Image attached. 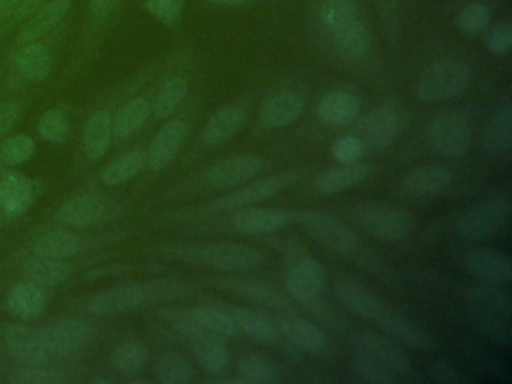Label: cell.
<instances>
[{"instance_id":"36","label":"cell","mask_w":512,"mask_h":384,"mask_svg":"<svg viewBox=\"0 0 512 384\" xmlns=\"http://www.w3.org/2000/svg\"><path fill=\"white\" fill-rule=\"evenodd\" d=\"M34 201L31 180L20 174H8L0 179V207L10 215H22Z\"/></svg>"},{"instance_id":"14","label":"cell","mask_w":512,"mask_h":384,"mask_svg":"<svg viewBox=\"0 0 512 384\" xmlns=\"http://www.w3.org/2000/svg\"><path fill=\"white\" fill-rule=\"evenodd\" d=\"M401 129V116L397 108L380 105L362 117L355 128V137L365 150H382L392 143Z\"/></svg>"},{"instance_id":"12","label":"cell","mask_w":512,"mask_h":384,"mask_svg":"<svg viewBox=\"0 0 512 384\" xmlns=\"http://www.w3.org/2000/svg\"><path fill=\"white\" fill-rule=\"evenodd\" d=\"M284 287L287 293L302 305L322 299L326 285V270L320 261L310 255L293 254L284 270Z\"/></svg>"},{"instance_id":"54","label":"cell","mask_w":512,"mask_h":384,"mask_svg":"<svg viewBox=\"0 0 512 384\" xmlns=\"http://www.w3.org/2000/svg\"><path fill=\"white\" fill-rule=\"evenodd\" d=\"M428 374L434 383L463 384L467 383L466 375L448 360L434 359L428 363Z\"/></svg>"},{"instance_id":"27","label":"cell","mask_w":512,"mask_h":384,"mask_svg":"<svg viewBox=\"0 0 512 384\" xmlns=\"http://www.w3.org/2000/svg\"><path fill=\"white\" fill-rule=\"evenodd\" d=\"M452 173L440 165H427L409 171L401 180V189L410 197H431L445 191L452 183Z\"/></svg>"},{"instance_id":"46","label":"cell","mask_w":512,"mask_h":384,"mask_svg":"<svg viewBox=\"0 0 512 384\" xmlns=\"http://www.w3.org/2000/svg\"><path fill=\"white\" fill-rule=\"evenodd\" d=\"M320 20L331 33L358 20L355 3L352 0H325L320 6Z\"/></svg>"},{"instance_id":"43","label":"cell","mask_w":512,"mask_h":384,"mask_svg":"<svg viewBox=\"0 0 512 384\" xmlns=\"http://www.w3.org/2000/svg\"><path fill=\"white\" fill-rule=\"evenodd\" d=\"M188 92V83L182 77H172L160 87L152 111L158 120H166L178 110Z\"/></svg>"},{"instance_id":"51","label":"cell","mask_w":512,"mask_h":384,"mask_svg":"<svg viewBox=\"0 0 512 384\" xmlns=\"http://www.w3.org/2000/svg\"><path fill=\"white\" fill-rule=\"evenodd\" d=\"M491 11L488 6L482 5V3H473V5L467 6L461 14L458 15L457 23L464 32L470 33V35H476V33L482 32L485 27L490 24Z\"/></svg>"},{"instance_id":"15","label":"cell","mask_w":512,"mask_h":384,"mask_svg":"<svg viewBox=\"0 0 512 384\" xmlns=\"http://www.w3.org/2000/svg\"><path fill=\"white\" fill-rule=\"evenodd\" d=\"M5 347L16 362L23 366L49 365L50 354L40 329L28 324H10L4 333Z\"/></svg>"},{"instance_id":"60","label":"cell","mask_w":512,"mask_h":384,"mask_svg":"<svg viewBox=\"0 0 512 384\" xmlns=\"http://www.w3.org/2000/svg\"><path fill=\"white\" fill-rule=\"evenodd\" d=\"M209 2L221 6H244L253 2V0H209Z\"/></svg>"},{"instance_id":"53","label":"cell","mask_w":512,"mask_h":384,"mask_svg":"<svg viewBox=\"0 0 512 384\" xmlns=\"http://www.w3.org/2000/svg\"><path fill=\"white\" fill-rule=\"evenodd\" d=\"M364 153L361 141L355 135H343L332 144L331 155L338 164H353L358 162Z\"/></svg>"},{"instance_id":"47","label":"cell","mask_w":512,"mask_h":384,"mask_svg":"<svg viewBox=\"0 0 512 384\" xmlns=\"http://www.w3.org/2000/svg\"><path fill=\"white\" fill-rule=\"evenodd\" d=\"M238 377L244 384L269 383L274 380L275 368L266 357L259 354H248L238 362Z\"/></svg>"},{"instance_id":"2","label":"cell","mask_w":512,"mask_h":384,"mask_svg":"<svg viewBox=\"0 0 512 384\" xmlns=\"http://www.w3.org/2000/svg\"><path fill=\"white\" fill-rule=\"evenodd\" d=\"M160 254L196 266L212 267L221 272L241 273L259 269L262 252L253 246L238 242L203 243V245L160 246Z\"/></svg>"},{"instance_id":"34","label":"cell","mask_w":512,"mask_h":384,"mask_svg":"<svg viewBox=\"0 0 512 384\" xmlns=\"http://www.w3.org/2000/svg\"><path fill=\"white\" fill-rule=\"evenodd\" d=\"M85 242L79 234L65 228L52 230L38 237L34 243V252L37 257L65 258L74 257L82 252Z\"/></svg>"},{"instance_id":"4","label":"cell","mask_w":512,"mask_h":384,"mask_svg":"<svg viewBox=\"0 0 512 384\" xmlns=\"http://www.w3.org/2000/svg\"><path fill=\"white\" fill-rule=\"evenodd\" d=\"M184 290V284L175 279L133 282L94 294L89 299L88 309L98 317H110L142 308L149 303L175 299Z\"/></svg>"},{"instance_id":"24","label":"cell","mask_w":512,"mask_h":384,"mask_svg":"<svg viewBox=\"0 0 512 384\" xmlns=\"http://www.w3.org/2000/svg\"><path fill=\"white\" fill-rule=\"evenodd\" d=\"M335 297L346 311L371 323H376L377 317L386 306L385 300L356 282H338L335 285Z\"/></svg>"},{"instance_id":"13","label":"cell","mask_w":512,"mask_h":384,"mask_svg":"<svg viewBox=\"0 0 512 384\" xmlns=\"http://www.w3.org/2000/svg\"><path fill=\"white\" fill-rule=\"evenodd\" d=\"M50 359H65L83 350L92 338V327L79 317H67L40 327Z\"/></svg>"},{"instance_id":"23","label":"cell","mask_w":512,"mask_h":384,"mask_svg":"<svg viewBox=\"0 0 512 384\" xmlns=\"http://www.w3.org/2000/svg\"><path fill=\"white\" fill-rule=\"evenodd\" d=\"M106 212V201L97 194L83 192L62 204L55 219L64 227L88 228L97 224Z\"/></svg>"},{"instance_id":"56","label":"cell","mask_w":512,"mask_h":384,"mask_svg":"<svg viewBox=\"0 0 512 384\" xmlns=\"http://www.w3.org/2000/svg\"><path fill=\"white\" fill-rule=\"evenodd\" d=\"M22 114V107L16 101L0 102V140L14 128Z\"/></svg>"},{"instance_id":"42","label":"cell","mask_w":512,"mask_h":384,"mask_svg":"<svg viewBox=\"0 0 512 384\" xmlns=\"http://www.w3.org/2000/svg\"><path fill=\"white\" fill-rule=\"evenodd\" d=\"M149 359V350L143 342L127 341L113 350L110 362L118 374L133 377L142 371Z\"/></svg>"},{"instance_id":"59","label":"cell","mask_w":512,"mask_h":384,"mask_svg":"<svg viewBox=\"0 0 512 384\" xmlns=\"http://www.w3.org/2000/svg\"><path fill=\"white\" fill-rule=\"evenodd\" d=\"M19 3L20 0H0V24L8 23L11 20Z\"/></svg>"},{"instance_id":"8","label":"cell","mask_w":512,"mask_h":384,"mask_svg":"<svg viewBox=\"0 0 512 384\" xmlns=\"http://www.w3.org/2000/svg\"><path fill=\"white\" fill-rule=\"evenodd\" d=\"M470 71L458 60H437L419 77L416 95L422 102L448 101L463 92L469 83Z\"/></svg>"},{"instance_id":"49","label":"cell","mask_w":512,"mask_h":384,"mask_svg":"<svg viewBox=\"0 0 512 384\" xmlns=\"http://www.w3.org/2000/svg\"><path fill=\"white\" fill-rule=\"evenodd\" d=\"M35 155V141L26 134H17L0 144V159L10 167L26 164Z\"/></svg>"},{"instance_id":"41","label":"cell","mask_w":512,"mask_h":384,"mask_svg":"<svg viewBox=\"0 0 512 384\" xmlns=\"http://www.w3.org/2000/svg\"><path fill=\"white\" fill-rule=\"evenodd\" d=\"M151 110L152 105L143 96L131 99L113 119V134L119 138H128L136 134L148 122Z\"/></svg>"},{"instance_id":"16","label":"cell","mask_w":512,"mask_h":384,"mask_svg":"<svg viewBox=\"0 0 512 384\" xmlns=\"http://www.w3.org/2000/svg\"><path fill=\"white\" fill-rule=\"evenodd\" d=\"M221 290L229 291L235 296L244 297L248 302L266 309V311L275 312L280 315L296 314L293 303L280 291L275 290L272 285L254 279L230 278L220 282Z\"/></svg>"},{"instance_id":"55","label":"cell","mask_w":512,"mask_h":384,"mask_svg":"<svg viewBox=\"0 0 512 384\" xmlns=\"http://www.w3.org/2000/svg\"><path fill=\"white\" fill-rule=\"evenodd\" d=\"M485 45L491 53L505 56L512 47V27L508 23H500L491 27L485 36Z\"/></svg>"},{"instance_id":"20","label":"cell","mask_w":512,"mask_h":384,"mask_svg":"<svg viewBox=\"0 0 512 384\" xmlns=\"http://www.w3.org/2000/svg\"><path fill=\"white\" fill-rule=\"evenodd\" d=\"M187 131V123L182 119L169 120L161 126L146 152L149 170L160 173L175 161L184 146Z\"/></svg>"},{"instance_id":"3","label":"cell","mask_w":512,"mask_h":384,"mask_svg":"<svg viewBox=\"0 0 512 384\" xmlns=\"http://www.w3.org/2000/svg\"><path fill=\"white\" fill-rule=\"evenodd\" d=\"M463 300L469 308L470 323L497 344H511V297L500 285H466Z\"/></svg>"},{"instance_id":"37","label":"cell","mask_w":512,"mask_h":384,"mask_svg":"<svg viewBox=\"0 0 512 384\" xmlns=\"http://www.w3.org/2000/svg\"><path fill=\"white\" fill-rule=\"evenodd\" d=\"M482 147L493 155L508 153L512 147V110L511 104L503 105L485 125L482 132Z\"/></svg>"},{"instance_id":"19","label":"cell","mask_w":512,"mask_h":384,"mask_svg":"<svg viewBox=\"0 0 512 384\" xmlns=\"http://www.w3.org/2000/svg\"><path fill=\"white\" fill-rule=\"evenodd\" d=\"M265 170V161L257 155H238L209 167L205 179L214 188H235L256 179Z\"/></svg>"},{"instance_id":"35","label":"cell","mask_w":512,"mask_h":384,"mask_svg":"<svg viewBox=\"0 0 512 384\" xmlns=\"http://www.w3.org/2000/svg\"><path fill=\"white\" fill-rule=\"evenodd\" d=\"M230 312L238 324L239 332L245 333L254 341L265 342V344H275L280 341L281 333L277 324L262 312L242 308V306H233Z\"/></svg>"},{"instance_id":"22","label":"cell","mask_w":512,"mask_h":384,"mask_svg":"<svg viewBox=\"0 0 512 384\" xmlns=\"http://www.w3.org/2000/svg\"><path fill=\"white\" fill-rule=\"evenodd\" d=\"M278 329L281 335L298 350L311 356H319L325 351V333L317 324L311 323L307 318L299 317L296 314L283 315L278 321Z\"/></svg>"},{"instance_id":"30","label":"cell","mask_w":512,"mask_h":384,"mask_svg":"<svg viewBox=\"0 0 512 384\" xmlns=\"http://www.w3.org/2000/svg\"><path fill=\"white\" fill-rule=\"evenodd\" d=\"M361 108L358 96L347 90L326 93L317 105V116L326 125H349L356 120Z\"/></svg>"},{"instance_id":"9","label":"cell","mask_w":512,"mask_h":384,"mask_svg":"<svg viewBox=\"0 0 512 384\" xmlns=\"http://www.w3.org/2000/svg\"><path fill=\"white\" fill-rule=\"evenodd\" d=\"M299 174L296 171H284V173L274 174V176L265 177V179L251 180L244 183L242 188L236 189L235 192L224 195L206 204L197 212L202 213H232L235 210L244 209V207L254 206V204L263 203L269 198L280 194L283 189L289 188L290 185L298 180Z\"/></svg>"},{"instance_id":"58","label":"cell","mask_w":512,"mask_h":384,"mask_svg":"<svg viewBox=\"0 0 512 384\" xmlns=\"http://www.w3.org/2000/svg\"><path fill=\"white\" fill-rule=\"evenodd\" d=\"M119 3L121 0H89V12L95 20H104L115 12Z\"/></svg>"},{"instance_id":"6","label":"cell","mask_w":512,"mask_h":384,"mask_svg":"<svg viewBox=\"0 0 512 384\" xmlns=\"http://www.w3.org/2000/svg\"><path fill=\"white\" fill-rule=\"evenodd\" d=\"M353 215L358 224L379 242H403L416 228L412 213L389 204H362L356 207Z\"/></svg>"},{"instance_id":"38","label":"cell","mask_w":512,"mask_h":384,"mask_svg":"<svg viewBox=\"0 0 512 384\" xmlns=\"http://www.w3.org/2000/svg\"><path fill=\"white\" fill-rule=\"evenodd\" d=\"M14 63L17 71L31 81H44L52 72V56L40 41L20 45Z\"/></svg>"},{"instance_id":"57","label":"cell","mask_w":512,"mask_h":384,"mask_svg":"<svg viewBox=\"0 0 512 384\" xmlns=\"http://www.w3.org/2000/svg\"><path fill=\"white\" fill-rule=\"evenodd\" d=\"M47 0H20L19 6L14 11L13 17L8 21L10 24L25 23L32 14L38 11Z\"/></svg>"},{"instance_id":"29","label":"cell","mask_w":512,"mask_h":384,"mask_svg":"<svg viewBox=\"0 0 512 384\" xmlns=\"http://www.w3.org/2000/svg\"><path fill=\"white\" fill-rule=\"evenodd\" d=\"M245 123L244 108L227 105L215 111L202 129V138L209 146L226 143L241 131Z\"/></svg>"},{"instance_id":"10","label":"cell","mask_w":512,"mask_h":384,"mask_svg":"<svg viewBox=\"0 0 512 384\" xmlns=\"http://www.w3.org/2000/svg\"><path fill=\"white\" fill-rule=\"evenodd\" d=\"M431 149L449 159H458L472 146L473 129L469 119L457 111L439 114L427 128Z\"/></svg>"},{"instance_id":"28","label":"cell","mask_w":512,"mask_h":384,"mask_svg":"<svg viewBox=\"0 0 512 384\" xmlns=\"http://www.w3.org/2000/svg\"><path fill=\"white\" fill-rule=\"evenodd\" d=\"M304 107V101L296 93H278L263 104L260 122L269 129L287 128L301 117Z\"/></svg>"},{"instance_id":"52","label":"cell","mask_w":512,"mask_h":384,"mask_svg":"<svg viewBox=\"0 0 512 384\" xmlns=\"http://www.w3.org/2000/svg\"><path fill=\"white\" fill-rule=\"evenodd\" d=\"M148 11L166 26H176L181 21L185 0H145Z\"/></svg>"},{"instance_id":"33","label":"cell","mask_w":512,"mask_h":384,"mask_svg":"<svg viewBox=\"0 0 512 384\" xmlns=\"http://www.w3.org/2000/svg\"><path fill=\"white\" fill-rule=\"evenodd\" d=\"M190 345L199 365L208 374H223L230 362L229 348L224 339L211 335L190 336Z\"/></svg>"},{"instance_id":"5","label":"cell","mask_w":512,"mask_h":384,"mask_svg":"<svg viewBox=\"0 0 512 384\" xmlns=\"http://www.w3.org/2000/svg\"><path fill=\"white\" fill-rule=\"evenodd\" d=\"M295 221L305 233L326 251L340 257H352L358 252L359 239L332 213L310 209L295 213Z\"/></svg>"},{"instance_id":"45","label":"cell","mask_w":512,"mask_h":384,"mask_svg":"<svg viewBox=\"0 0 512 384\" xmlns=\"http://www.w3.org/2000/svg\"><path fill=\"white\" fill-rule=\"evenodd\" d=\"M335 45L341 56L347 59H361L368 48V35L362 21L355 20L334 33Z\"/></svg>"},{"instance_id":"32","label":"cell","mask_w":512,"mask_h":384,"mask_svg":"<svg viewBox=\"0 0 512 384\" xmlns=\"http://www.w3.org/2000/svg\"><path fill=\"white\" fill-rule=\"evenodd\" d=\"M367 164L353 162V164H340L337 167L323 171L316 179V189L322 195L340 194L346 189L361 183L368 176Z\"/></svg>"},{"instance_id":"44","label":"cell","mask_w":512,"mask_h":384,"mask_svg":"<svg viewBox=\"0 0 512 384\" xmlns=\"http://www.w3.org/2000/svg\"><path fill=\"white\" fill-rule=\"evenodd\" d=\"M158 380L164 384H187L193 380V363L178 351L164 353L157 362Z\"/></svg>"},{"instance_id":"25","label":"cell","mask_w":512,"mask_h":384,"mask_svg":"<svg viewBox=\"0 0 512 384\" xmlns=\"http://www.w3.org/2000/svg\"><path fill=\"white\" fill-rule=\"evenodd\" d=\"M47 294L41 285L25 279L17 282L7 296V308L14 317L20 320H35L47 309Z\"/></svg>"},{"instance_id":"48","label":"cell","mask_w":512,"mask_h":384,"mask_svg":"<svg viewBox=\"0 0 512 384\" xmlns=\"http://www.w3.org/2000/svg\"><path fill=\"white\" fill-rule=\"evenodd\" d=\"M38 132L50 144L62 146L70 140L71 126L65 114L53 108V110L46 111L41 116L40 123H38Z\"/></svg>"},{"instance_id":"7","label":"cell","mask_w":512,"mask_h":384,"mask_svg":"<svg viewBox=\"0 0 512 384\" xmlns=\"http://www.w3.org/2000/svg\"><path fill=\"white\" fill-rule=\"evenodd\" d=\"M511 201L508 195H496L464 210L457 222L461 237L484 240L502 234L509 228Z\"/></svg>"},{"instance_id":"40","label":"cell","mask_w":512,"mask_h":384,"mask_svg":"<svg viewBox=\"0 0 512 384\" xmlns=\"http://www.w3.org/2000/svg\"><path fill=\"white\" fill-rule=\"evenodd\" d=\"M37 257V255H35ZM26 279L43 288L55 287L70 279L73 267L61 258L37 257L26 266Z\"/></svg>"},{"instance_id":"26","label":"cell","mask_w":512,"mask_h":384,"mask_svg":"<svg viewBox=\"0 0 512 384\" xmlns=\"http://www.w3.org/2000/svg\"><path fill=\"white\" fill-rule=\"evenodd\" d=\"M71 8V0H47L35 14L23 23L17 42L19 45L38 42L47 35L59 21L64 20Z\"/></svg>"},{"instance_id":"17","label":"cell","mask_w":512,"mask_h":384,"mask_svg":"<svg viewBox=\"0 0 512 384\" xmlns=\"http://www.w3.org/2000/svg\"><path fill=\"white\" fill-rule=\"evenodd\" d=\"M463 266L470 275L488 284L508 285L512 276V261L508 252L497 248H473L463 257Z\"/></svg>"},{"instance_id":"11","label":"cell","mask_w":512,"mask_h":384,"mask_svg":"<svg viewBox=\"0 0 512 384\" xmlns=\"http://www.w3.org/2000/svg\"><path fill=\"white\" fill-rule=\"evenodd\" d=\"M173 323L187 338L194 335H211L217 338H238V324L230 309L217 305L196 306L173 314Z\"/></svg>"},{"instance_id":"39","label":"cell","mask_w":512,"mask_h":384,"mask_svg":"<svg viewBox=\"0 0 512 384\" xmlns=\"http://www.w3.org/2000/svg\"><path fill=\"white\" fill-rule=\"evenodd\" d=\"M148 167L146 152L142 149H131L122 153L115 161L110 162L101 174V179L107 186L125 185V183L139 176Z\"/></svg>"},{"instance_id":"31","label":"cell","mask_w":512,"mask_h":384,"mask_svg":"<svg viewBox=\"0 0 512 384\" xmlns=\"http://www.w3.org/2000/svg\"><path fill=\"white\" fill-rule=\"evenodd\" d=\"M113 137V117L109 111L100 110L89 117L83 131V152L91 161L106 156Z\"/></svg>"},{"instance_id":"50","label":"cell","mask_w":512,"mask_h":384,"mask_svg":"<svg viewBox=\"0 0 512 384\" xmlns=\"http://www.w3.org/2000/svg\"><path fill=\"white\" fill-rule=\"evenodd\" d=\"M14 384H61L65 377L61 371L44 366H23L10 378Z\"/></svg>"},{"instance_id":"18","label":"cell","mask_w":512,"mask_h":384,"mask_svg":"<svg viewBox=\"0 0 512 384\" xmlns=\"http://www.w3.org/2000/svg\"><path fill=\"white\" fill-rule=\"evenodd\" d=\"M374 324H377L385 335L391 336L395 341L413 350L430 351L433 348L430 333L409 315L398 311L388 303Z\"/></svg>"},{"instance_id":"1","label":"cell","mask_w":512,"mask_h":384,"mask_svg":"<svg viewBox=\"0 0 512 384\" xmlns=\"http://www.w3.org/2000/svg\"><path fill=\"white\" fill-rule=\"evenodd\" d=\"M352 366L359 380L365 383L392 384L415 380V366L400 342L374 330L356 335Z\"/></svg>"},{"instance_id":"21","label":"cell","mask_w":512,"mask_h":384,"mask_svg":"<svg viewBox=\"0 0 512 384\" xmlns=\"http://www.w3.org/2000/svg\"><path fill=\"white\" fill-rule=\"evenodd\" d=\"M295 219V213L271 207L250 206L235 210L230 225L239 233L271 234L287 227Z\"/></svg>"}]
</instances>
